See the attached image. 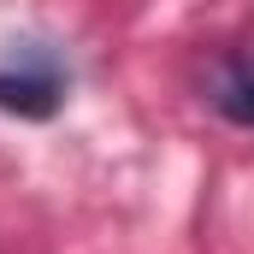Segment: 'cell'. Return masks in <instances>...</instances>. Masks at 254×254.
<instances>
[{"instance_id": "cell-1", "label": "cell", "mask_w": 254, "mask_h": 254, "mask_svg": "<svg viewBox=\"0 0 254 254\" xmlns=\"http://www.w3.org/2000/svg\"><path fill=\"white\" fill-rule=\"evenodd\" d=\"M71 71L48 42H12V54L0 60V113L12 119H54L65 107Z\"/></svg>"}, {"instance_id": "cell-2", "label": "cell", "mask_w": 254, "mask_h": 254, "mask_svg": "<svg viewBox=\"0 0 254 254\" xmlns=\"http://www.w3.org/2000/svg\"><path fill=\"white\" fill-rule=\"evenodd\" d=\"M207 101L231 125L254 130V54H219L213 60V77H207Z\"/></svg>"}]
</instances>
